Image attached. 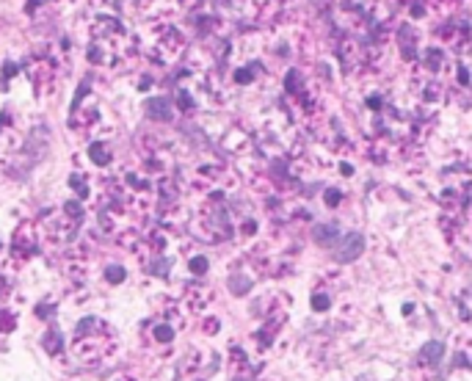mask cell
<instances>
[{"label": "cell", "mask_w": 472, "mask_h": 381, "mask_svg": "<svg viewBox=\"0 0 472 381\" xmlns=\"http://www.w3.org/2000/svg\"><path fill=\"white\" fill-rule=\"evenodd\" d=\"M362 249H365V238H362L359 232H351V235H345V238L337 243L334 260H340V263H354V260L362 254Z\"/></svg>", "instance_id": "1"}, {"label": "cell", "mask_w": 472, "mask_h": 381, "mask_svg": "<svg viewBox=\"0 0 472 381\" xmlns=\"http://www.w3.org/2000/svg\"><path fill=\"white\" fill-rule=\"evenodd\" d=\"M442 354H445V345H442L439 340H431V343H425V345H423L420 359H423V362H428V365H436V362L442 359Z\"/></svg>", "instance_id": "2"}, {"label": "cell", "mask_w": 472, "mask_h": 381, "mask_svg": "<svg viewBox=\"0 0 472 381\" xmlns=\"http://www.w3.org/2000/svg\"><path fill=\"white\" fill-rule=\"evenodd\" d=\"M147 114H150L152 119H168V116H171V108H168V102H166L163 97H155V100L147 102Z\"/></svg>", "instance_id": "3"}, {"label": "cell", "mask_w": 472, "mask_h": 381, "mask_svg": "<svg viewBox=\"0 0 472 381\" xmlns=\"http://www.w3.org/2000/svg\"><path fill=\"white\" fill-rule=\"evenodd\" d=\"M337 235H340V229L331 227V224H326V227H317V229H315V238H317L320 243H331V240H334Z\"/></svg>", "instance_id": "4"}, {"label": "cell", "mask_w": 472, "mask_h": 381, "mask_svg": "<svg viewBox=\"0 0 472 381\" xmlns=\"http://www.w3.org/2000/svg\"><path fill=\"white\" fill-rule=\"evenodd\" d=\"M45 351H47V354H58V351H61V334H58V332H47V337H45Z\"/></svg>", "instance_id": "5"}, {"label": "cell", "mask_w": 472, "mask_h": 381, "mask_svg": "<svg viewBox=\"0 0 472 381\" xmlns=\"http://www.w3.org/2000/svg\"><path fill=\"white\" fill-rule=\"evenodd\" d=\"M91 157H94V163H108V150L102 144H94L91 147Z\"/></svg>", "instance_id": "6"}, {"label": "cell", "mask_w": 472, "mask_h": 381, "mask_svg": "<svg viewBox=\"0 0 472 381\" xmlns=\"http://www.w3.org/2000/svg\"><path fill=\"white\" fill-rule=\"evenodd\" d=\"M105 277H108V282H113V285H116V282H122V279H125V268H119V265H111Z\"/></svg>", "instance_id": "7"}, {"label": "cell", "mask_w": 472, "mask_h": 381, "mask_svg": "<svg viewBox=\"0 0 472 381\" xmlns=\"http://www.w3.org/2000/svg\"><path fill=\"white\" fill-rule=\"evenodd\" d=\"M191 271L194 274H205L207 271V257H194L191 260Z\"/></svg>", "instance_id": "8"}, {"label": "cell", "mask_w": 472, "mask_h": 381, "mask_svg": "<svg viewBox=\"0 0 472 381\" xmlns=\"http://www.w3.org/2000/svg\"><path fill=\"white\" fill-rule=\"evenodd\" d=\"M329 304H331V302H329V296H323V293H315L313 296L315 309H329Z\"/></svg>", "instance_id": "9"}, {"label": "cell", "mask_w": 472, "mask_h": 381, "mask_svg": "<svg viewBox=\"0 0 472 381\" xmlns=\"http://www.w3.org/2000/svg\"><path fill=\"white\" fill-rule=\"evenodd\" d=\"M337 202H340V191H337V188H329V191H326V205H329V208H337Z\"/></svg>", "instance_id": "10"}, {"label": "cell", "mask_w": 472, "mask_h": 381, "mask_svg": "<svg viewBox=\"0 0 472 381\" xmlns=\"http://www.w3.org/2000/svg\"><path fill=\"white\" fill-rule=\"evenodd\" d=\"M155 337L157 340H163V343H168V340H171V329H168V326H157Z\"/></svg>", "instance_id": "11"}]
</instances>
